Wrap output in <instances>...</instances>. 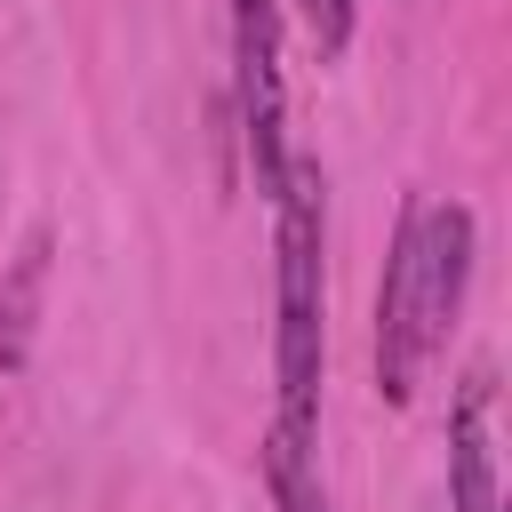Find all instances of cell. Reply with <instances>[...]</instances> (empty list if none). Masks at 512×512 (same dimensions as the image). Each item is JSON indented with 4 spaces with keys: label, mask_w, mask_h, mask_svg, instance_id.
I'll return each mask as SVG.
<instances>
[{
    "label": "cell",
    "mask_w": 512,
    "mask_h": 512,
    "mask_svg": "<svg viewBox=\"0 0 512 512\" xmlns=\"http://www.w3.org/2000/svg\"><path fill=\"white\" fill-rule=\"evenodd\" d=\"M232 112L256 168V192L272 200L288 176V80H280V0H232Z\"/></svg>",
    "instance_id": "cell-2"
},
{
    "label": "cell",
    "mask_w": 512,
    "mask_h": 512,
    "mask_svg": "<svg viewBox=\"0 0 512 512\" xmlns=\"http://www.w3.org/2000/svg\"><path fill=\"white\" fill-rule=\"evenodd\" d=\"M312 440H320V432H288V424L264 432V488H272V512H328V480H320Z\"/></svg>",
    "instance_id": "cell-7"
},
{
    "label": "cell",
    "mask_w": 512,
    "mask_h": 512,
    "mask_svg": "<svg viewBox=\"0 0 512 512\" xmlns=\"http://www.w3.org/2000/svg\"><path fill=\"white\" fill-rule=\"evenodd\" d=\"M488 400H496V384H488V376H464V392H456V408H448V504H456V512H504Z\"/></svg>",
    "instance_id": "cell-5"
},
{
    "label": "cell",
    "mask_w": 512,
    "mask_h": 512,
    "mask_svg": "<svg viewBox=\"0 0 512 512\" xmlns=\"http://www.w3.org/2000/svg\"><path fill=\"white\" fill-rule=\"evenodd\" d=\"M320 376H328V176L312 152H288L272 192V424L320 432Z\"/></svg>",
    "instance_id": "cell-1"
},
{
    "label": "cell",
    "mask_w": 512,
    "mask_h": 512,
    "mask_svg": "<svg viewBox=\"0 0 512 512\" xmlns=\"http://www.w3.org/2000/svg\"><path fill=\"white\" fill-rule=\"evenodd\" d=\"M40 296H48V224H32V232L16 240V264H8V280H0V368H24V360H32Z\"/></svg>",
    "instance_id": "cell-6"
},
{
    "label": "cell",
    "mask_w": 512,
    "mask_h": 512,
    "mask_svg": "<svg viewBox=\"0 0 512 512\" xmlns=\"http://www.w3.org/2000/svg\"><path fill=\"white\" fill-rule=\"evenodd\" d=\"M472 208L464 200H416V320H424V344L440 352L456 312H464V288H472Z\"/></svg>",
    "instance_id": "cell-4"
},
{
    "label": "cell",
    "mask_w": 512,
    "mask_h": 512,
    "mask_svg": "<svg viewBox=\"0 0 512 512\" xmlns=\"http://www.w3.org/2000/svg\"><path fill=\"white\" fill-rule=\"evenodd\" d=\"M296 16H304V32H312L320 56H344V48H352V16H360V0H296Z\"/></svg>",
    "instance_id": "cell-8"
},
{
    "label": "cell",
    "mask_w": 512,
    "mask_h": 512,
    "mask_svg": "<svg viewBox=\"0 0 512 512\" xmlns=\"http://www.w3.org/2000/svg\"><path fill=\"white\" fill-rule=\"evenodd\" d=\"M424 360H432V344H424V320H416V200H408L400 224H392L384 280H376V392L392 408H408Z\"/></svg>",
    "instance_id": "cell-3"
}]
</instances>
